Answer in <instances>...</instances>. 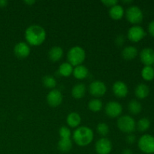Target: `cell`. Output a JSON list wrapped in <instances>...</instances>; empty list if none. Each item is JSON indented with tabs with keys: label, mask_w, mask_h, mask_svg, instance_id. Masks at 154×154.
Returning <instances> with one entry per match:
<instances>
[{
	"label": "cell",
	"mask_w": 154,
	"mask_h": 154,
	"mask_svg": "<svg viewBox=\"0 0 154 154\" xmlns=\"http://www.w3.org/2000/svg\"><path fill=\"white\" fill-rule=\"evenodd\" d=\"M46 31L38 25L29 26L26 29L25 38L27 44L32 46L41 45L46 39Z\"/></svg>",
	"instance_id": "cell-1"
},
{
	"label": "cell",
	"mask_w": 154,
	"mask_h": 154,
	"mask_svg": "<svg viewBox=\"0 0 154 154\" xmlns=\"http://www.w3.org/2000/svg\"><path fill=\"white\" fill-rule=\"evenodd\" d=\"M73 139L81 147L89 145L93 140V132L87 126H80L74 132Z\"/></svg>",
	"instance_id": "cell-2"
},
{
	"label": "cell",
	"mask_w": 154,
	"mask_h": 154,
	"mask_svg": "<svg viewBox=\"0 0 154 154\" xmlns=\"http://www.w3.org/2000/svg\"><path fill=\"white\" fill-rule=\"evenodd\" d=\"M69 63L72 66H78L84 63L86 58L84 50L80 46H75L71 48L67 54Z\"/></svg>",
	"instance_id": "cell-3"
},
{
	"label": "cell",
	"mask_w": 154,
	"mask_h": 154,
	"mask_svg": "<svg viewBox=\"0 0 154 154\" xmlns=\"http://www.w3.org/2000/svg\"><path fill=\"white\" fill-rule=\"evenodd\" d=\"M117 125L120 131L128 134H131L136 129V123L135 120L129 115H124L119 117Z\"/></svg>",
	"instance_id": "cell-4"
},
{
	"label": "cell",
	"mask_w": 154,
	"mask_h": 154,
	"mask_svg": "<svg viewBox=\"0 0 154 154\" xmlns=\"http://www.w3.org/2000/svg\"><path fill=\"white\" fill-rule=\"evenodd\" d=\"M138 145L143 153H154V137L149 134L143 135L138 140Z\"/></svg>",
	"instance_id": "cell-5"
},
{
	"label": "cell",
	"mask_w": 154,
	"mask_h": 154,
	"mask_svg": "<svg viewBox=\"0 0 154 154\" xmlns=\"http://www.w3.org/2000/svg\"><path fill=\"white\" fill-rule=\"evenodd\" d=\"M126 17L129 23L132 24H138L143 20L144 14L138 6L132 5L128 8L126 10Z\"/></svg>",
	"instance_id": "cell-6"
},
{
	"label": "cell",
	"mask_w": 154,
	"mask_h": 154,
	"mask_svg": "<svg viewBox=\"0 0 154 154\" xmlns=\"http://www.w3.org/2000/svg\"><path fill=\"white\" fill-rule=\"evenodd\" d=\"M146 32L144 28L138 25L132 26V27H130L128 30L127 33L128 38L132 42H139L141 39L144 38Z\"/></svg>",
	"instance_id": "cell-7"
},
{
	"label": "cell",
	"mask_w": 154,
	"mask_h": 154,
	"mask_svg": "<svg viewBox=\"0 0 154 154\" xmlns=\"http://www.w3.org/2000/svg\"><path fill=\"white\" fill-rule=\"evenodd\" d=\"M112 143L108 138H102L96 143V151L98 154H109L112 150Z\"/></svg>",
	"instance_id": "cell-8"
},
{
	"label": "cell",
	"mask_w": 154,
	"mask_h": 154,
	"mask_svg": "<svg viewBox=\"0 0 154 154\" xmlns=\"http://www.w3.org/2000/svg\"><path fill=\"white\" fill-rule=\"evenodd\" d=\"M123 111V107L119 102L115 101H111L105 106V113L110 117H117L121 115Z\"/></svg>",
	"instance_id": "cell-9"
},
{
	"label": "cell",
	"mask_w": 154,
	"mask_h": 154,
	"mask_svg": "<svg viewBox=\"0 0 154 154\" xmlns=\"http://www.w3.org/2000/svg\"><path fill=\"white\" fill-rule=\"evenodd\" d=\"M107 91V87L102 81H95L90 84V92L95 97H101L104 96Z\"/></svg>",
	"instance_id": "cell-10"
},
{
	"label": "cell",
	"mask_w": 154,
	"mask_h": 154,
	"mask_svg": "<svg viewBox=\"0 0 154 154\" xmlns=\"http://www.w3.org/2000/svg\"><path fill=\"white\" fill-rule=\"evenodd\" d=\"M47 102L50 106L55 108L59 106L63 102V95L58 90H52L48 93L47 96Z\"/></svg>",
	"instance_id": "cell-11"
},
{
	"label": "cell",
	"mask_w": 154,
	"mask_h": 154,
	"mask_svg": "<svg viewBox=\"0 0 154 154\" xmlns=\"http://www.w3.org/2000/svg\"><path fill=\"white\" fill-rule=\"evenodd\" d=\"M140 59L145 66H151L154 64V50L151 48H144L140 53Z\"/></svg>",
	"instance_id": "cell-12"
},
{
	"label": "cell",
	"mask_w": 154,
	"mask_h": 154,
	"mask_svg": "<svg viewBox=\"0 0 154 154\" xmlns=\"http://www.w3.org/2000/svg\"><path fill=\"white\" fill-rule=\"evenodd\" d=\"M15 55L21 59L26 58L30 54V48L29 45L26 42H20L17 44L14 48Z\"/></svg>",
	"instance_id": "cell-13"
},
{
	"label": "cell",
	"mask_w": 154,
	"mask_h": 154,
	"mask_svg": "<svg viewBox=\"0 0 154 154\" xmlns=\"http://www.w3.org/2000/svg\"><path fill=\"white\" fill-rule=\"evenodd\" d=\"M113 93L117 97L124 98L128 94V87L123 81H117L114 84L112 87Z\"/></svg>",
	"instance_id": "cell-14"
},
{
	"label": "cell",
	"mask_w": 154,
	"mask_h": 154,
	"mask_svg": "<svg viewBox=\"0 0 154 154\" xmlns=\"http://www.w3.org/2000/svg\"><path fill=\"white\" fill-rule=\"evenodd\" d=\"M138 55V49L134 46H127L122 51V57L126 60H132Z\"/></svg>",
	"instance_id": "cell-15"
},
{
	"label": "cell",
	"mask_w": 154,
	"mask_h": 154,
	"mask_svg": "<svg viewBox=\"0 0 154 154\" xmlns=\"http://www.w3.org/2000/svg\"><path fill=\"white\" fill-rule=\"evenodd\" d=\"M50 60L52 62H57L62 59L63 56V50L61 47L54 46L51 48L48 53Z\"/></svg>",
	"instance_id": "cell-16"
},
{
	"label": "cell",
	"mask_w": 154,
	"mask_h": 154,
	"mask_svg": "<svg viewBox=\"0 0 154 154\" xmlns=\"http://www.w3.org/2000/svg\"><path fill=\"white\" fill-rule=\"evenodd\" d=\"M150 93V88L145 84H139L135 90V94L140 99H145Z\"/></svg>",
	"instance_id": "cell-17"
},
{
	"label": "cell",
	"mask_w": 154,
	"mask_h": 154,
	"mask_svg": "<svg viewBox=\"0 0 154 154\" xmlns=\"http://www.w3.org/2000/svg\"><path fill=\"white\" fill-rule=\"evenodd\" d=\"M125 11L123 9V6L120 5H116L113 6L110 8L109 14L110 17L112 18L113 20H120L124 15Z\"/></svg>",
	"instance_id": "cell-18"
},
{
	"label": "cell",
	"mask_w": 154,
	"mask_h": 154,
	"mask_svg": "<svg viewBox=\"0 0 154 154\" xmlns=\"http://www.w3.org/2000/svg\"><path fill=\"white\" fill-rule=\"evenodd\" d=\"M68 125L72 128H76L80 125L81 122V117L78 113L72 112L68 115L66 119Z\"/></svg>",
	"instance_id": "cell-19"
},
{
	"label": "cell",
	"mask_w": 154,
	"mask_h": 154,
	"mask_svg": "<svg viewBox=\"0 0 154 154\" xmlns=\"http://www.w3.org/2000/svg\"><path fill=\"white\" fill-rule=\"evenodd\" d=\"M89 70L86 66H83V65H80V66H76L75 69H73V75L75 78H78L79 80L84 79L88 76Z\"/></svg>",
	"instance_id": "cell-20"
},
{
	"label": "cell",
	"mask_w": 154,
	"mask_h": 154,
	"mask_svg": "<svg viewBox=\"0 0 154 154\" xmlns=\"http://www.w3.org/2000/svg\"><path fill=\"white\" fill-rule=\"evenodd\" d=\"M86 93V86L84 84H76L72 88V95L75 99H80L84 96Z\"/></svg>",
	"instance_id": "cell-21"
},
{
	"label": "cell",
	"mask_w": 154,
	"mask_h": 154,
	"mask_svg": "<svg viewBox=\"0 0 154 154\" xmlns=\"http://www.w3.org/2000/svg\"><path fill=\"white\" fill-rule=\"evenodd\" d=\"M72 148V141L71 138H61L58 142V149L63 153H68Z\"/></svg>",
	"instance_id": "cell-22"
},
{
	"label": "cell",
	"mask_w": 154,
	"mask_h": 154,
	"mask_svg": "<svg viewBox=\"0 0 154 154\" xmlns=\"http://www.w3.org/2000/svg\"><path fill=\"white\" fill-rule=\"evenodd\" d=\"M73 66L69 63H63L59 68V73L63 77H69L73 73Z\"/></svg>",
	"instance_id": "cell-23"
},
{
	"label": "cell",
	"mask_w": 154,
	"mask_h": 154,
	"mask_svg": "<svg viewBox=\"0 0 154 154\" xmlns=\"http://www.w3.org/2000/svg\"><path fill=\"white\" fill-rule=\"evenodd\" d=\"M128 109H129V112L131 114H134V115H137V114H139L140 112L142 110V105L138 101L133 100L130 101L129 102V105H128Z\"/></svg>",
	"instance_id": "cell-24"
},
{
	"label": "cell",
	"mask_w": 154,
	"mask_h": 154,
	"mask_svg": "<svg viewBox=\"0 0 154 154\" xmlns=\"http://www.w3.org/2000/svg\"><path fill=\"white\" fill-rule=\"evenodd\" d=\"M141 76L145 81H152L154 78V68L152 66H144L141 70Z\"/></svg>",
	"instance_id": "cell-25"
},
{
	"label": "cell",
	"mask_w": 154,
	"mask_h": 154,
	"mask_svg": "<svg viewBox=\"0 0 154 154\" xmlns=\"http://www.w3.org/2000/svg\"><path fill=\"white\" fill-rule=\"evenodd\" d=\"M150 121L147 117H143L141 118L138 121L136 124V127L139 132H145L150 128Z\"/></svg>",
	"instance_id": "cell-26"
},
{
	"label": "cell",
	"mask_w": 154,
	"mask_h": 154,
	"mask_svg": "<svg viewBox=\"0 0 154 154\" xmlns=\"http://www.w3.org/2000/svg\"><path fill=\"white\" fill-rule=\"evenodd\" d=\"M102 102L98 99H93L88 103V108L93 112H98L102 108Z\"/></svg>",
	"instance_id": "cell-27"
},
{
	"label": "cell",
	"mask_w": 154,
	"mask_h": 154,
	"mask_svg": "<svg viewBox=\"0 0 154 154\" xmlns=\"http://www.w3.org/2000/svg\"><path fill=\"white\" fill-rule=\"evenodd\" d=\"M42 82H43L44 86L47 88L54 89L57 85V81L51 75H46V76L44 77Z\"/></svg>",
	"instance_id": "cell-28"
},
{
	"label": "cell",
	"mask_w": 154,
	"mask_h": 154,
	"mask_svg": "<svg viewBox=\"0 0 154 154\" xmlns=\"http://www.w3.org/2000/svg\"><path fill=\"white\" fill-rule=\"evenodd\" d=\"M96 130L99 135H102V136H105L109 132V127H108V124L105 123H100L97 125L96 127Z\"/></svg>",
	"instance_id": "cell-29"
},
{
	"label": "cell",
	"mask_w": 154,
	"mask_h": 154,
	"mask_svg": "<svg viewBox=\"0 0 154 154\" xmlns=\"http://www.w3.org/2000/svg\"><path fill=\"white\" fill-rule=\"evenodd\" d=\"M59 134L61 138H70L71 130L67 126H62L59 130Z\"/></svg>",
	"instance_id": "cell-30"
},
{
	"label": "cell",
	"mask_w": 154,
	"mask_h": 154,
	"mask_svg": "<svg viewBox=\"0 0 154 154\" xmlns=\"http://www.w3.org/2000/svg\"><path fill=\"white\" fill-rule=\"evenodd\" d=\"M136 141V137H135V135H133L132 133L129 134V135L126 136V141L129 144H133Z\"/></svg>",
	"instance_id": "cell-31"
},
{
	"label": "cell",
	"mask_w": 154,
	"mask_h": 154,
	"mask_svg": "<svg viewBox=\"0 0 154 154\" xmlns=\"http://www.w3.org/2000/svg\"><path fill=\"white\" fill-rule=\"evenodd\" d=\"M102 2L103 3L105 6H107V7L111 8L113 7V6L117 5L118 2H117V0H104V1H102Z\"/></svg>",
	"instance_id": "cell-32"
},
{
	"label": "cell",
	"mask_w": 154,
	"mask_h": 154,
	"mask_svg": "<svg viewBox=\"0 0 154 154\" xmlns=\"http://www.w3.org/2000/svg\"><path fill=\"white\" fill-rule=\"evenodd\" d=\"M148 31L150 34L154 37V20L149 23L148 25Z\"/></svg>",
	"instance_id": "cell-33"
},
{
	"label": "cell",
	"mask_w": 154,
	"mask_h": 154,
	"mask_svg": "<svg viewBox=\"0 0 154 154\" xmlns=\"http://www.w3.org/2000/svg\"><path fill=\"white\" fill-rule=\"evenodd\" d=\"M116 42L117 44H118L119 45H122L124 42V38H123V35H118L117 38V40H116Z\"/></svg>",
	"instance_id": "cell-34"
},
{
	"label": "cell",
	"mask_w": 154,
	"mask_h": 154,
	"mask_svg": "<svg viewBox=\"0 0 154 154\" xmlns=\"http://www.w3.org/2000/svg\"><path fill=\"white\" fill-rule=\"evenodd\" d=\"M122 154H133V153H132V151L130 150V149L126 148L123 150Z\"/></svg>",
	"instance_id": "cell-35"
},
{
	"label": "cell",
	"mask_w": 154,
	"mask_h": 154,
	"mask_svg": "<svg viewBox=\"0 0 154 154\" xmlns=\"http://www.w3.org/2000/svg\"><path fill=\"white\" fill-rule=\"evenodd\" d=\"M8 5V2L6 0H0V7H5Z\"/></svg>",
	"instance_id": "cell-36"
},
{
	"label": "cell",
	"mask_w": 154,
	"mask_h": 154,
	"mask_svg": "<svg viewBox=\"0 0 154 154\" xmlns=\"http://www.w3.org/2000/svg\"><path fill=\"white\" fill-rule=\"evenodd\" d=\"M25 3H26L27 5H31L34 4V3H35V1H25L24 2Z\"/></svg>",
	"instance_id": "cell-37"
},
{
	"label": "cell",
	"mask_w": 154,
	"mask_h": 154,
	"mask_svg": "<svg viewBox=\"0 0 154 154\" xmlns=\"http://www.w3.org/2000/svg\"><path fill=\"white\" fill-rule=\"evenodd\" d=\"M123 3H132V0H129V1H126V0H125V1H123Z\"/></svg>",
	"instance_id": "cell-38"
},
{
	"label": "cell",
	"mask_w": 154,
	"mask_h": 154,
	"mask_svg": "<svg viewBox=\"0 0 154 154\" xmlns=\"http://www.w3.org/2000/svg\"><path fill=\"white\" fill-rule=\"evenodd\" d=\"M153 154H154V153H153Z\"/></svg>",
	"instance_id": "cell-39"
}]
</instances>
